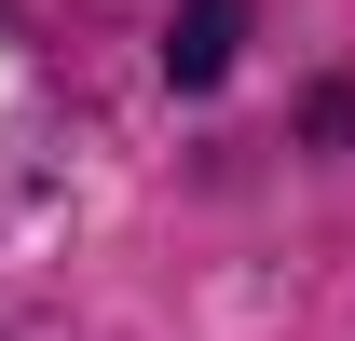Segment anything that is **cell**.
<instances>
[{"instance_id":"obj_1","label":"cell","mask_w":355,"mask_h":341,"mask_svg":"<svg viewBox=\"0 0 355 341\" xmlns=\"http://www.w3.org/2000/svg\"><path fill=\"white\" fill-rule=\"evenodd\" d=\"M232 42H246V0H178V28H164V69H178V96H205L232 69Z\"/></svg>"}]
</instances>
